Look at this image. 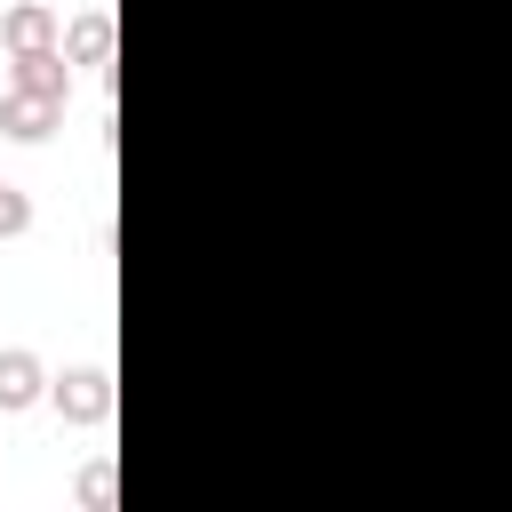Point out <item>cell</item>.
Segmentation results:
<instances>
[{"label": "cell", "instance_id": "277c9868", "mask_svg": "<svg viewBox=\"0 0 512 512\" xmlns=\"http://www.w3.org/2000/svg\"><path fill=\"white\" fill-rule=\"evenodd\" d=\"M32 400H48V368H40V352L8 344L0 352V416H24Z\"/></svg>", "mask_w": 512, "mask_h": 512}, {"label": "cell", "instance_id": "7a4b0ae2", "mask_svg": "<svg viewBox=\"0 0 512 512\" xmlns=\"http://www.w3.org/2000/svg\"><path fill=\"white\" fill-rule=\"evenodd\" d=\"M56 120H64L56 96H32V88H8V96H0V136H8V144H48Z\"/></svg>", "mask_w": 512, "mask_h": 512}, {"label": "cell", "instance_id": "6da1fadb", "mask_svg": "<svg viewBox=\"0 0 512 512\" xmlns=\"http://www.w3.org/2000/svg\"><path fill=\"white\" fill-rule=\"evenodd\" d=\"M48 400H56V416H64V424H104V416H112V368L80 360V368L48 376Z\"/></svg>", "mask_w": 512, "mask_h": 512}, {"label": "cell", "instance_id": "52a82bcc", "mask_svg": "<svg viewBox=\"0 0 512 512\" xmlns=\"http://www.w3.org/2000/svg\"><path fill=\"white\" fill-rule=\"evenodd\" d=\"M16 232H32V200L0 176V240H16Z\"/></svg>", "mask_w": 512, "mask_h": 512}, {"label": "cell", "instance_id": "8992f818", "mask_svg": "<svg viewBox=\"0 0 512 512\" xmlns=\"http://www.w3.org/2000/svg\"><path fill=\"white\" fill-rule=\"evenodd\" d=\"M112 40H120V24H112V8H80L72 24H64V56L72 64H112Z\"/></svg>", "mask_w": 512, "mask_h": 512}, {"label": "cell", "instance_id": "5b68a950", "mask_svg": "<svg viewBox=\"0 0 512 512\" xmlns=\"http://www.w3.org/2000/svg\"><path fill=\"white\" fill-rule=\"evenodd\" d=\"M8 88H32V96H72V56L64 48H24L16 64H8Z\"/></svg>", "mask_w": 512, "mask_h": 512}, {"label": "cell", "instance_id": "ba28073f", "mask_svg": "<svg viewBox=\"0 0 512 512\" xmlns=\"http://www.w3.org/2000/svg\"><path fill=\"white\" fill-rule=\"evenodd\" d=\"M80 504H88V512L112 504V464H88V472H80Z\"/></svg>", "mask_w": 512, "mask_h": 512}, {"label": "cell", "instance_id": "3957f363", "mask_svg": "<svg viewBox=\"0 0 512 512\" xmlns=\"http://www.w3.org/2000/svg\"><path fill=\"white\" fill-rule=\"evenodd\" d=\"M0 40H8V56H24V48H64V16H56L48 0H16V8L0 16Z\"/></svg>", "mask_w": 512, "mask_h": 512}]
</instances>
